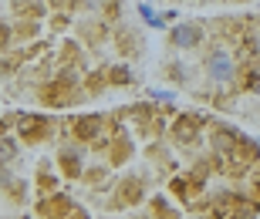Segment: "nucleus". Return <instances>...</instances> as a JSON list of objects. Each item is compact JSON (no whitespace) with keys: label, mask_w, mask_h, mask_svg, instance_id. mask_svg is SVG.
Wrapping results in <instances>:
<instances>
[{"label":"nucleus","mask_w":260,"mask_h":219,"mask_svg":"<svg viewBox=\"0 0 260 219\" xmlns=\"http://www.w3.org/2000/svg\"><path fill=\"white\" fill-rule=\"evenodd\" d=\"M173 41H176V44H183V48H193L196 41H200V27H193V24H183V27L173 30Z\"/></svg>","instance_id":"nucleus-1"},{"label":"nucleus","mask_w":260,"mask_h":219,"mask_svg":"<svg viewBox=\"0 0 260 219\" xmlns=\"http://www.w3.org/2000/svg\"><path fill=\"white\" fill-rule=\"evenodd\" d=\"M24 138L27 142H38V138H44V118H34V122H24Z\"/></svg>","instance_id":"nucleus-2"},{"label":"nucleus","mask_w":260,"mask_h":219,"mask_svg":"<svg viewBox=\"0 0 260 219\" xmlns=\"http://www.w3.org/2000/svg\"><path fill=\"white\" fill-rule=\"evenodd\" d=\"M210 67H213V75H216V78H226V71H230V64H226V57H220V54H216V57H213V61H210Z\"/></svg>","instance_id":"nucleus-3"},{"label":"nucleus","mask_w":260,"mask_h":219,"mask_svg":"<svg viewBox=\"0 0 260 219\" xmlns=\"http://www.w3.org/2000/svg\"><path fill=\"white\" fill-rule=\"evenodd\" d=\"M78 128H81V138H88V135H95V128H98V118H91V122H81Z\"/></svg>","instance_id":"nucleus-4"},{"label":"nucleus","mask_w":260,"mask_h":219,"mask_svg":"<svg viewBox=\"0 0 260 219\" xmlns=\"http://www.w3.org/2000/svg\"><path fill=\"white\" fill-rule=\"evenodd\" d=\"M112 81H115V85H128V75L125 71H112Z\"/></svg>","instance_id":"nucleus-5"}]
</instances>
